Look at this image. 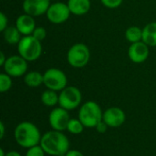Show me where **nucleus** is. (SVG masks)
Instances as JSON below:
<instances>
[{
	"instance_id": "obj_13",
	"label": "nucleus",
	"mask_w": 156,
	"mask_h": 156,
	"mask_svg": "<svg viewBox=\"0 0 156 156\" xmlns=\"http://www.w3.org/2000/svg\"><path fill=\"white\" fill-rule=\"evenodd\" d=\"M128 57L133 63H143L149 57V46L143 40L133 43L128 48Z\"/></svg>"
},
{
	"instance_id": "obj_20",
	"label": "nucleus",
	"mask_w": 156,
	"mask_h": 156,
	"mask_svg": "<svg viewBox=\"0 0 156 156\" xmlns=\"http://www.w3.org/2000/svg\"><path fill=\"white\" fill-rule=\"evenodd\" d=\"M125 37L131 44L143 40V28L136 26L129 27L125 31Z\"/></svg>"
},
{
	"instance_id": "obj_31",
	"label": "nucleus",
	"mask_w": 156,
	"mask_h": 156,
	"mask_svg": "<svg viewBox=\"0 0 156 156\" xmlns=\"http://www.w3.org/2000/svg\"><path fill=\"white\" fill-rule=\"evenodd\" d=\"M5 156H22L18 152H16V151H9V152H7L6 153V154Z\"/></svg>"
},
{
	"instance_id": "obj_1",
	"label": "nucleus",
	"mask_w": 156,
	"mask_h": 156,
	"mask_svg": "<svg viewBox=\"0 0 156 156\" xmlns=\"http://www.w3.org/2000/svg\"><path fill=\"white\" fill-rule=\"evenodd\" d=\"M39 144L47 154L51 156H65L69 150L68 137L62 132L55 130L44 133Z\"/></svg>"
},
{
	"instance_id": "obj_22",
	"label": "nucleus",
	"mask_w": 156,
	"mask_h": 156,
	"mask_svg": "<svg viewBox=\"0 0 156 156\" xmlns=\"http://www.w3.org/2000/svg\"><path fill=\"white\" fill-rule=\"evenodd\" d=\"M12 87V79L6 73L0 74V91L2 93L8 91Z\"/></svg>"
},
{
	"instance_id": "obj_3",
	"label": "nucleus",
	"mask_w": 156,
	"mask_h": 156,
	"mask_svg": "<svg viewBox=\"0 0 156 156\" xmlns=\"http://www.w3.org/2000/svg\"><path fill=\"white\" fill-rule=\"evenodd\" d=\"M102 117L103 112L101 106L93 101L83 103L80 106L78 116L85 128H95L97 124L102 121Z\"/></svg>"
},
{
	"instance_id": "obj_27",
	"label": "nucleus",
	"mask_w": 156,
	"mask_h": 156,
	"mask_svg": "<svg viewBox=\"0 0 156 156\" xmlns=\"http://www.w3.org/2000/svg\"><path fill=\"white\" fill-rule=\"evenodd\" d=\"M108 128H109V126H108L103 121L100 122L97 124V126L95 127V129L97 130V132L100 133H106V131H107Z\"/></svg>"
},
{
	"instance_id": "obj_19",
	"label": "nucleus",
	"mask_w": 156,
	"mask_h": 156,
	"mask_svg": "<svg viewBox=\"0 0 156 156\" xmlns=\"http://www.w3.org/2000/svg\"><path fill=\"white\" fill-rule=\"evenodd\" d=\"M58 98H59V95L57 93V91L48 89L44 92H42L40 100H41V102L45 106L54 107L57 104H58Z\"/></svg>"
},
{
	"instance_id": "obj_28",
	"label": "nucleus",
	"mask_w": 156,
	"mask_h": 156,
	"mask_svg": "<svg viewBox=\"0 0 156 156\" xmlns=\"http://www.w3.org/2000/svg\"><path fill=\"white\" fill-rule=\"evenodd\" d=\"M65 156H84L82 153L78 150H69Z\"/></svg>"
},
{
	"instance_id": "obj_14",
	"label": "nucleus",
	"mask_w": 156,
	"mask_h": 156,
	"mask_svg": "<svg viewBox=\"0 0 156 156\" xmlns=\"http://www.w3.org/2000/svg\"><path fill=\"white\" fill-rule=\"evenodd\" d=\"M16 27L23 36L32 35L34 29L37 27L34 17L27 14L20 15L16 18Z\"/></svg>"
},
{
	"instance_id": "obj_15",
	"label": "nucleus",
	"mask_w": 156,
	"mask_h": 156,
	"mask_svg": "<svg viewBox=\"0 0 156 156\" xmlns=\"http://www.w3.org/2000/svg\"><path fill=\"white\" fill-rule=\"evenodd\" d=\"M67 4L70 13L75 16L86 15L91 6L90 0H68Z\"/></svg>"
},
{
	"instance_id": "obj_17",
	"label": "nucleus",
	"mask_w": 156,
	"mask_h": 156,
	"mask_svg": "<svg viewBox=\"0 0 156 156\" xmlns=\"http://www.w3.org/2000/svg\"><path fill=\"white\" fill-rule=\"evenodd\" d=\"M24 82L30 88H37L44 84V76L39 71L32 70L26 73L24 76Z\"/></svg>"
},
{
	"instance_id": "obj_12",
	"label": "nucleus",
	"mask_w": 156,
	"mask_h": 156,
	"mask_svg": "<svg viewBox=\"0 0 156 156\" xmlns=\"http://www.w3.org/2000/svg\"><path fill=\"white\" fill-rule=\"evenodd\" d=\"M126 120L125 112L118 107H110L103 112L102 121L110 128H118L122 126Z\"/></svg>"
},
{
	"instance_id": "obj_11",
	"label": "nucleus",
	"mask_w": 156,
	"mask_h": 156,
	"mask_svg": "<svg viewBox=\"0 0 156 156\" xmlns=\"http://www.w3.org/2000/svg\"><path fill=\"white\" fill-rule=\"evenodd\" d=\"M50 5V0H24L22 7L25 14L36 17L46 14Z\"/></svg>"
},
{
	"instance_id": "obj_16",
	"label": "nucleus",
	"mask_w": 156,
	"mask_h": 156,
	"mask_svg": "<svg viewBox=\"0 0 156 156\" xmlns=\"http://www.w3.org/2000/svg\"><path fill=\"white\" fill-rule=\"evenodd\" d=\"M143 41L149 47H156V22H151L143 28Z\"/></svg>"
},
{
	"instance_id": "obj_10",
	"label": "nucleus",
	"mask_w": 156,
	"mask_h": 156,
	"mask_svg": "<svg viewBox=\"0 0 156 156\" xmlns=\"http://www.w3.org/2000/svg\"><path fill=\"white\" fill-rule=\"evenodd\" d=\"M70 120L69 111L62 107L54 108L48 115V122L52 130L63 132L67 130L69 122Z\"/></svg>"
},
{
	"instance_id": "obj_32",
	"label": "nucleus",
	"mask_w": 156,
	"mask_h": 156,
	"mask_svg": "<svg viewBox=\"0 0 156 156\" xmlns=\"http://www.w3.org/2000/svg\"><path fill=\"white\" fill-rule=\"evenodd\" d=\"M6 154V153H5V151H4V149H0V156H5Z\"/></svg>"
},
{
	"instance_id": "obj_8",
	"label": "nucleus",
	"mask_w": 156,
	"mask_h": 156,
	"mask_svg": "<svg viewBox=\"0 0 156 156\" xmlns=\"http://www.w3.org/2000/svg\"><path fill=\"white\" fill-rule=\"evenodd\" d=\"M70 14L71 13L68 4L62 2H55L49 5L46 16L50 23L59 25L65 23L69 19Z\"/></svg>"
},
{
	"instance_id": "obj_29",
	"label": "nucleus",
	"mask_w": 156,
	"mask_h": 156,
	"mask_svg": "<svg viewBox=\"0 0 156 156\" xmlns=\"http://www.w3.org/2000/svg\"><path fill=\"white\" fill-rule=\"evenodd\" d=\"M6 58H5L4 52L1 51V52H0V65H1L2 67H4V65H5V61H6Z\"/></svg>"
},
{
	"instance_id": "obj_25",
	"label": "nucleus",
	"mask_w": 156,
	"mask_h": 156,
	"mask_svg": "<svg viewBox=\"0 0 156 156\" xmlns=\"http://www.w3.org/2000/svg\"><path fill=\"white\" fill-rule=\"evenodd\" d=\"M123 0H101V3L107 8L115 9L122 4Z\"/></svg>"
},
{
	"instance_id": "obj_24",
	"label": "nucleus",
	"mask_w": 156,
	"mask_h": 156,
	"mask_svg": "<svg viewBox=\"0 0 156 156\" xmlns=\"http://www.w3.org/2000/svg\"><path fill=\"white\" fill-rule=\"evenodd\" d=\"M32 36H33L35 38H37V40L42 41V40H44V39L46 38V37H47V31H46L45 27H37L34 29V31H33V33H32Z\"/></svg>"
},
{
	"instance_id": "obj_30",
	"label": "nucleus",
	"mask_w": 156,
	"mask_h": 156,
	"mask_svg": "<svg viewBox=\"0 0 156 156\" xmlns=\"http://www.w3.org/2000/svg\"><path fill=\"white\" fill-rule=\"evenodd\" d=\"M5 136V125L3 122H0V138L3 139Z\"/></svg>"
},
{
	"instance_id": "obj_26",
	"label": "nucleus",
	"mask_w": 156,
	"mask_h": 156,
	"mask_svg": "<svg viewBox=\"0 0 156 156\" xmlns=\"http://www.w3.org/2000/svg\"><path fill=\"white\" fill-rule=\"evenodd\" d=\"M7 23H8L7 16L3 12H1L0 13V31L1 32H3L7 27Z\"/></svg>"
},
{
	"instance_id": "obj_7",
	"label": "nucleus",
	"mask_w": 156,
	"mask_h": 156,
	"mask_svg": "<svg viewBox=\"0 0 156 156\" xmlns=\"http://www.w3.org/2000/svg\"><path fill=\"white\" fill-rule=\"evenodd\" d=\"M44 85L48 89L55 91H61L67 87L68 79L66 74L58 69L51 68L45 71Z\"/></svg>"
},
{
	"instance_id": "obj_2",
	"label": "nucleus",
	"mask_w": 156,
	"mask_h": 156,
	"mask_svg": "<svg viewBox=\"0 0 156 156\" xmlns=\"http://www.w3.org/2000/svg\"><path fill=\"white\" fill-rule=\"evenodd\" d=\"M14 137L19 146L28 149L38 145L42 135L37 125L30 122H22L15 128Z\"/></svg>"
},
{
	"instance_id": "obj_4",
	"label": "nucleus",
	"mask_w": 156,
	"mask_h": 156,
	"mask_svg": "<svg viewBox=\"0 0 156 156\" xmlns=\"http://www.w3.org/2000/svg\"><path fill=\"white\" fill-rule=\"evenodd\" d=\"M17 51L18 55L27 61H35L38 59L42 54L41 41L35 38L32 35L23 36L20 42L17 44Z\"/></svg>"
},
{
	"instance_id": "obj_6",
	"label": "nucleus",
	"mask_w": 156,
	"mask_h": 156,
	"mask_svg": "<svg viewBox=\"0 0 156 156\" xmlns=\"http://www.w3.org/2000/svg\"><path fill=\"white\" fill-rule=\"evenodd\" d=\"M58 95V105L67 111L77 109L82 101V94L80 90L74 86H67Z\"/></svg>"
},
{
	"instance_id": "obj_21",
	"label": "nucleus",
	"mask_w": 156,
	"mask_h": 156,
	"mask_svg": "<svg viewBox=\"0 0 156 156\" xmlns=\"http://www.w3.org/2000/svg\"><path fill=\"white\" fill-rule=\"evenodd\" d=\"M85 126L82 124V122L78 119H70L67 127V131L74 135H78L80 134L83 130H84Z\"/></svg>"
},
{
	"instance_id": "obj_9",
	"label": "nucleus",
	"mask_w": 156,
	"mask_h": 156,
	"mask_svg": "<svg viewBox=\"0 0 156 156\" xmlns=\"http://www.w3.org/2000/svg\"><path fill=\"white\" fill-rule=\"evenodd\" d=\"M27 62L28 61H27L20 55L10 56L6 58V61L3 67L5 73L15 78L25 76L27 71Z\"/></svg>"
},
{
	"instance_id": "obj_18",
	"label": "nucleus",
	"mask_w": 156,
	"mask_h": 156,
	"mask_svg": "<svg viewBox=\"0 0 156 156\" xmlns=\"http://www.w3.org/2000/svg\"><path fill=\"white\" fill-rule=\"evenodd\" d=\"M4 39L9 45H17L22 39V34L16 28V27H7L4 31Z\"/></svg>"
},
{
	"instance_id": "obj_23",
	"label": "nucleus",
	"mask_w": 156,
	"mask_h": 156,
	"mask_svg": "<svg viewBox=\"0 0 156 156\" xmlns=\"http://www.w3.org/2000/svg\"><path fill=\"white\" fill-rule=\"evenodd\" d=\"M45 154L46 153L40 146V144L28 148L26 153V156H45Z\"/></svg>"
},
{
	"instance_id": "obj_5",
	"label": "nucleus",
	"mask_w": 156,
	"mask_h": 156,
	"mask_svg": "<svg viewBox=\"0 0 156 156\" xmlns=\"http://www.w3.org/2000/svg\"><path fill=\"white\" fill-rule=\"evenodd\" d=\"M90 58V52L89 48L83 43H76L69 48L67 53L68 63L76 69L85 67Z\"/></svg>"
}]
</instances>
